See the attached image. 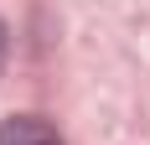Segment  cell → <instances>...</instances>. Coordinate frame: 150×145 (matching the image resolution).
Instances as JSON below:
<instances>
[{
	"label": "cell",
	"instance_id": "1",
	"mask_svg": "<svg viewBox=\"0 0 150 145\" xmlns=\"http://www.w3.org/2000/svg\"><path fill=\"white\" fill-rule=\"evenodd\" d=\"M0 145H62V135L36 114H11L0 124Z\"/></svg>",
	"mask_w": 150,
	"mask_h": 145
},
{
	"label": "cell",
	"instance_id": "2",
	"mask_svg": "<svg viewBox=\"0 0 150 145\" xmlns=\"http://www.w3.org/2000/svg\"><path fill=\"white\" fill-rule=\"evenodd\" d=\"M5 47H11V36H5V21H0V68H5Z\"/></svg>",
	"mask_w": 150,
	"mask_h": 145
}]
</instances>
